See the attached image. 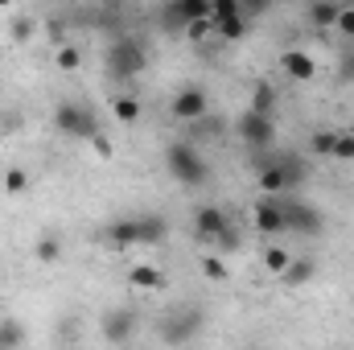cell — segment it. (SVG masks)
<instances>
[{"mask_svg":"<svg viewBox=\"0 0 354 350\" xmlns=\"http://www.w3.org/2000/svg\"><path fill=\"white\" fill-rule=\"evenodd\" d=\"M111 111H115L120 124H136V120L145 116V103H140L136 95H120V99H111Z\"/></svg>","mask_w":354,"mask_h":350,"instance_id":"9a60e30c","label":"cell"},{"mask_svg":"<svg viewBox=\"0 0 354 350\" xmlns=\"http://www.w3.org/2000/svg\"><path fill=\"white\" fill-rule=\"evenodd\" d=\"M239 136H243V145H252V149H268V145L276 140V120H272V116H256V111H243V116H239Z\"/></svg>","mask_w":354,"mask_h":350,"instance_id":"ba28073f","label":"cell"},{"mask_svg":"<svg viewBox=\"0 0 354 350\" xmlns=\"http://www.w3.org/2000/svg\"><path fill=\"white\" fill-rule=\"evenodd\" d=\"M165 235H169V219L165 214H140L136 219V243L153 248V243H165Z\"/></svg>","mask_w":354,"mask_h":350,"instance_id":"4fadbf2b","label":"cell"},{"mask_svg":"<svg viewBox=\"0 0 354 350\" xmlns=\"http://www.w3.org/2000/svg\"><path fill=\"white\" fill-rule=\"evenodd\" d=\"M214 33V21H194V25H185V37L189 42H206Z\"/></svg>","mask_w":354,"mask_h":350,"instance_id":"4dcf8cb0","label":"cell"},{"mask_svg":"<svg viewBox=\"0 0 354 350\" xmlns=\"http://www.w3.org/2000/svg\"><path fill=\"white\" fill-rule=\"evenodd\" d=\"M202 276L206 280H227V264L218 260V256H206L202 260Z\"/></svg>","mask_w":354,"mask_h":350,"instance_id":"f546056e","label":"cell"},{"mask_svg":"<svg viewBox=\"0 0 354 350\" xmlns=\"http://www.w3.org/2000/svg\"><path fill=\"white\" fill-rule=\"evenodd\" d=\"M107 243H115V248L136 243V219H120V223H111V227H107Z\"/></svg>","mask_w":354,"mask_h":350,"instance_id":"e0dca14e","label":"cell"},{"mask_svg":"<svg viewBox=\"0 0 354 350\" xmlns=\"http://www.w3.org/2000/svg\"><path fill=\"white\" fill-rule=\"evenodd\" d=\"M214 33H218V37H227V42H239V37L248 33V17H231V21L214 25Z\"/></svg>","mask_w":354,"mask_h":350,"instance_id":"d4e9b609","label":"cell"},{"mask_svg":"<svg viewBox=\"0 0 354 350\" xmlns=\"http://www.w3.org/2000/svg\"><path fill=\"white\" fill-rule=\"evenodd\" d=\"M256 231H264V235L288 231V227H284V206H280V198H260V202H256Z\"/></svg>","mask_w":354,"mask_h":350,"instance_id":"30bf717a","label":"cell"},{"mask_svg":"<svg viewBox=\"0 0 354 350\" xmlns=\"http://www.w3.org/2000/svg\"><path fill=\"white\" fill-rule=\"evenodd\" d=\"M21 342H25V326L17 317H4L0 322V350H17Z\"/></svg>","mask_w":354,"mask_h":350,"instance_id":"d6986e66","label":"cell"},{"mask_svg":"<svg viewBox=\"0 0 354 350\" xmlns=\"http://www.w3.org/2000/svg\"><path fill=\"white\" fill-rule=\"evenodd\" d=\"M103 62H107V75L111 79H132V75H140L149 66V46L140 37H132V33H120L107 46V58Z\"/></svg>","mask_w":354,"mask_h":350,"instance_id":"6da1fadb","label":"cell"},{"mask_svg":"<svg viewBox=\"0 0 354 350\" xmlns=\"http://www.w3.org/2000/svg\"><path fill=\"white\" fill-rule=\"evenodd\" d=\"M338 8H342V4H309V25L334 29V25H338Z\"/></svg>","mask_w":354,"mask_h":350,"instance_id":"ffe728a7","label":"cell"},{"mask_svg":"<svg viewBox=\"0 0 354 350\" xmlns=\"http://www.w3.org/2000/svg\"><path fill=\"white\" fill-rule=\"evenodd\" d=\"M128 280H132V288H161L165 284V276H161L157 264H132Z\"/></svg>","mask_w":354,"mask_h":350,"instance_id":"5bb4252c","label":"cell"},{"mask_svg":"<svg viewBox=\"0 0 354 350\" xmlns=\"http://www.w3.org/2000/svg\"><path fill=\"white\" fill-rule=\"evenodd\" d=\"M248 111L272 116V120H276V91L268 87V83H256V91H252V107H248Z\"/></svg>","mask_w":354,"mask_h":350,"instance_id":"2e32d148","label":"cell"},{"mask_svg":"<svg viewBox=\"0 0 354 350\" xmlns=\"http://www.w3.org/2000/svg\"><path fill=\"white\" fill-rule=\"evenodd\" d=\"M334 29L354 42V4H342V8H338V25H334Z\"/></svg>","mask_w":354,"mask_h":350,"instance_id":"f1b7e54d","label":"cell"},{"mask_svg":"<svg viewBox=\"0 0 354 350\" xmlns=\"http://www.w3.org/2000/svg\"><path fill=\"white\" fill-rule=\"evenodd\" d=\"M288 260H292V256H288L284 248H268L264 252V268L272 276H284V272H288Z\"/></svg>","mask_w":354,"mask_h":350,"instance_id":"cb8c5ba5","label":"cell"},{"mask_svg":"<svg viewBox=\"0 0 354 350\" xmlns=\"http://www.w3.org/2000/svg\"><path fill=\"white\" fill-rule=\"evenodd\" d=\"M256 169H260V190H264V198H284V194L292 190V181L280 169V161H260Z\"/></svg>","mask_w":354,"mask_h":350,"instance_id":"8fae6325","label":"cell"},{"mask_svg":"<svg viewBox=\"0 0 354 350\" xmlns=\"http://www.w3.org/2000/svg\"><path fill=\"white\" fill-rule=\"evenodd\" d=\"M338 79H342V83H354V50L351 54H342V62H338Z\"/></svg>","mask_w":354,"mask_h":350,"instance_id":"d6a6232c","label":"cell"},{"mask_svg":"<svg viewBox=\"0 0 354 350\" xmlns=\"http://www.w3.org/2000/svg\"><path fill=\"white\" fill-rule=\"evenodd\" d=\"M231 17H243L239 0H214V4H210V21H214V25H223V21H231Z\"/></svg>","mask_w":354,"mask_h":350,"instance_id":"603a6c76","label":"cell"},{"mask_svg":"<svg viewBox=\"0 0 354 350\" xmlns=\"http://www.w3.org/2000/svg\"><path fill=\"white\" fill-rule=\"evenodd\" d=\"M248 350H256V347H248Z\"/></svg>","mask_w":354,"mask_h":350,"instance_id":"836d02e7","label":"cell"},{"mask_svg":"<svg viewBox=\"0 0 354 350\" xmlns=\"http://www.w3.org/2000/svg\"><path fill=\"white\" fill-rule=\"evenodd\" d=\"M25 185H29V174H25V169H17V165H12V169L4 174V190H8L12 198H17V194H25Z\"/></svg>","mask_w":354,"mask_h":350,"instance_id":"4316f807","label":"cell"},{"mask_svg":"<svg viewBox=\"0 0 354 350\" xmlns=\"http://www.w3.org/2000/svg\"><path fill=\"white\" fill-rule=\"evenodd\" d=\"M33 252H37V260H41V264H58V260H62V239H58L54 231H46V235L37 239V248H33Z\"/></svg>","mask_w":354,"mask_h":350,"instance_id":"ac0fdd59","label":"cell"},{"mask_svg":"<svg viewBox=\"0 0 354 350\" xmlns=\"http://www.w3.org/2000/svg\"><path fill=\"white\" fill-rule=\"evenodd\" d=\"M79 58H83V54H79V46H62L54 62H58V71H79Z\"/></svg>","mask_w":354,"mask_h":350,"instance_id":"83f0119b","label":"cell"},{"mask_svg":"<svg viewBox=\"0 0 354 350\" xmlns=\"http://www.w3.org/2000/svg\"><path fill=\"white\" fill-rule=\"evenodd\" d=\"M54 124H58V132L79 136V140H95L99 136V116L91 111V103H79V99H62L54 107Z\"/></svg>","mask_w":354,"mask_h":350,"instance_id":"3957f363","label":"cell"},{"mask_svg":"<svg viewBox=\"0 0 354 350\" xmlns=\"http://www.w3.org/2000/svg\"><path fill=\"white\" fill-rule=\"evenodd\" d=\"M334 136H338V132L317 128V132H313V140H309V153H313V157H334Z\"/></svg>","mask_w":354,"mask_h":350,"instance_id":"7402d4cb","label":"cell"},{"mask_svg":"<svg viewBox=\"0 0 354 350\" xmlns=\"http://www.w3.org/2000/svg\"><path fill=\"white\" fill-rule=\"evenodd\" d=\"M12 37H17V42H29V37H33V21H29V17H17V21H12Z\"/></svg>","mask_w":354,"mask_h":350,"instance_id":"1f68e13d","label":"cell"},{"mask_svg":"<svg viewBox=\"0 0 354 350\" xmlns=\"http://www.w3.org/2000/svg\"><path fill=\"white\" fill-rule=\"evenodd\" d=\"M284 206V227L297 231V235H322V210L301 202V198H280Z\"/></svg>","mask_w":354,"mask_h":350,"instance_id":"8992f818","label":"cell"},{"mask_svg":"<svg viewBox=\"0 0 354 350\" xmlns=\"http://www.w3.org/2000/svg\"><path fill=\"white\" fill-rule=\"evenodd\" d=\"M309 276H313V260H309V256H292V260H288V272H284L288 284H305Z\"/></svg>","mask_w":354,"mask_h":350,"instance_id":"44dd1931","label":"cell"},{"mask_svg":"<svg viewBox=\"0 0 354 350\" xmlns=\"http://www.w3.org/2000/svg\"><path fill=\"white\" fill-rule=\"evenodd\" d=\"M165 169H169L181 185H206V177H210L206 157H202L189 140H174V145L165 149Z\"/></svg>","mask_w":354,"mask_h":350,"instance_id":"7a4b0ae2","label":"cell"},{"mask_svg":"<svg viewBox=\"0 0 354 350\" xmlns=\"http://www.w3.org/2000/svg\"><path fill=\"white\" fill-rule=\"evenodd\" d=\"M334 161H354V132L334 136Z\"/></svg>","mask_w":354,"mask_h":350,"instance_id":"484cf974","label":"cell"},{"mask_svg":"<svg viewBox=\"0 0 354 350\" xmlns=\"http://www.w3.org/2000/svg\"><path fill=\"white\" fill-rule=\"evenodd\" d=\"M169 111H174L177 120H194V124H198V120L210 111V95L202 87H181L174 95V103H169Z\"/></svg>","mask_w":354,"mask_h":350,"instance_id":"9c48e42d","label":"cell"},{"mask_svg":"<svg viewBox=\"0 0 354 350\" xmlns=\"http://www.w3.org/2000/svg\"><path fill=\"white\" fill-rule=\"evenodd\" d=\"M280 66H284V75L297 79V83H309V79L317 75V62L309 58V50H284V54H280Z\"/></svg>","mask_w":354,"mask_h":350,"instance_id":"7c38bea8","label":"cell"},{"mask_svg":"<svg viewBox=\"0 0 354 350\" xmlns=\"http://www.w3.org/2000/svg\"><path fill=\"white\" fill-rule=\"evenodd\" d=\"M194 239L198 243H223V248H231L235 243V235H231V219H227V210L223 206H198L194 210Z\"/></svg>","mask_w":354,"mask_h":350,"instance_id":"5b68a950","label":"cell"},{"mask_svg":"<svg viewBox=\"0 0 354 350\" xmlns=\"http://www.w3.org/2000/svg\"><path fill=\"white\" fill-rule=\"evenodd\" d=\"M202 326H206V313H202L198 305H181L177 313H169V317L161 322V342H165V347H189V342L202 334Z\"/></svg>","mask_w":354,"mask_h":350,"instance_id":"277c9868","label":"cell"},{"mask_svg":"<svg viewBox=\"0 0 354 350\" xmlns=\"http://www.w3.org/2000/svg\"><path fill=\"white\" fill-rule=\"evenodd\" d=\"M136 326H140L136 309H107L103 322H99V330H103V338H107L111 347H124V342L136 334Z\"/></svg>","mask_w":354,"mask_h":350,"instance_id":"52a82bcc","label":"cell"}]
</instances>
